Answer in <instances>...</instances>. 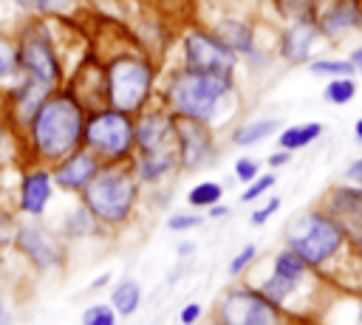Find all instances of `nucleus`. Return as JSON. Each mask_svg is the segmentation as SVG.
<instances>
[{"instance_id": "obj_1", "label": "nucleus", "mask_w": 362, "mask_h": 325, "mask_svg": "<svg viewBox=\"0 0 362 325\" xmlns=\"http://www.w3.org/2000/svg\"><path fill=\"white\" fill-rule=\"evenodd\" d=\"M283 246L291 249L311 271L328 280L331 288L362 294L359 285V257L351 252L337 220L320 206L297 212L283 229Z\"/></svg>"}, {"instance_id": "obj_2", "label": "nucleus", "mask_w": 362, "mask_h": 325, "mask_svg": "<svg viewBox=\"0 0 362 325\" xmlns=\"http://www.w3.org/2000/svg\"><path fill=\"white\" fill-rule=\"evenodd\" d=\"M85 119H88V105L68 82L51 90L31 116V122L25 124V130L20 133L23 158L48 167L65 158L68 153L82 147Z\"/></svg>"}, {"instance_id": "obj_3", "label": "nucleus", "mask_w": 362, "mask_h": 325, "mask_svg": "<svg viewBox=\"0 0 362 325\" xmlns=\"http://www.w3.org/2000/svg\"><path fill=\"white\" fill-rule=\"evenodd\" d=\"M158 102L175 119L204 122L218 130L240 105L238 79L226 73H204L175 65L158 85Z\"/></svg>"}, {"instance_id": "obj_4", "label": "nucleus", "mask_w": 362, "mask_h": 325, "mask_svg": "<svg viewBox=\"0 0 362 325\" xmlns=\"http://www.w3.org/2000/svg\"><path fill=\"white\" fill-rule=\"evenodd\" d=\"M102 62V102L136 116L158 99V65L136 40L99 57Z\"/></svg>"}, {"instance_id": "obj_5", "label": "nucleus", "mask_w": 362, "mask_h": 325, "mask_svg": "<svg viewBox=\"0 0 362 325\" xmlns=\"http://www.w3.org/2000/svg\"><path fill=\"white\" fill-rule=\"evenodd\" d=\"M79 201L96 215L107 232H119L133 223L141 203V184L130 164H105L88 184Z\"/></svg>"}, {"instance_id": "obj_6", "label": "nucleus", "mask_w": 362, "mask_h": 325, "mask_svg": "<svg viewBox=\"0 0 362 325\" xmlns=\"http://www.w3.org/2000/svg\"><path fill=\"white\" fill-rule=\"evenodd\" d=\"M255 285L286 314L303 317V314H308V302L322 288H328V280H322L317 271H311L291 249L280 246L269 260V271Z\"/></svg>"}, {"instance_id": "obj_7", "label": "nucleus", "mask_w": 362, "mask_h": 325, "mask_svg": "<svg viewBox=\"0 0 362 325\" xmlns=\"http://www.w3.org/2000/svg\"><path fill=\"white\" fill-rule=\"evenodd\" d=\"M17 57H20V76L34 79L51 90L68 82V68L59 51V42L51 31V20L28 17L17 28Z\"/></svg>"}, {"instance_id": "obj_8", "label": "nucleus", "mask_w": 362, "mask_h": 325, "mask_svg": "<svg viewBox=\"0 0 362 325\" xmlns=\"http://www.w3.org/2000/svg\"><path fill=\"white\" fill-rule=\"evenodd\" d=\"M82 147H88L102 164H130V158L136 155L133 116L107 105L90 107L85 119Z\"/></svg>"}, {"instance_id": "obj_9", "label": "nucleus", "mask_w": 362, "mask_h": 325, "mask_svg": "<svg viewBox=\"0 0 362 325\" xmlns=\"http://www.w3.org/2000/svg\"><path fill=\"white\" fill-rule=\"evenodd\" d=\"M212 319H218L221 325H288L297 317L274 305L266 294L257 291V285L235 283L218 297Z\"/></svg>"}, {"instance_id": "obj_10", "label": "nucleus", "mask_w": 362, "mask_h": 325, "mask_svg": "<svg viewBox=\"0 0 362 325\" xmlns=\"http://www.w3.org/2000/svg\"><path fill=\"white\" fill-rule=\"evenodd\" d=\"M11 252H17L34 274H57L68 266V243L40 218L17 220Z\"/></svg>"}, {"instance_id": "obj_11", "label": "nucleus", "mask_w": 362, "mask_h": 325, "mask_svg": "<svg viewBox=\"0 0 362 325\" xmlns=\"http://www.w3.org/2000/svg\"><path fill=\"white\" fill-rule=\"evenodd\" d=\"M178 51H181V68L189 71H204V73H226L235 76L240 57L223 45L206 25H189L178 37Z\"/></svg>"}, {"instance_id": "obj_12", "label": "nucleus", "mask_w": 362, "mask_h": 325, "mask_svg": "<svg viewBox=\"0 0 362 325\" xmlns=\"http://www.w3.org/2000/svg\"><path fill=\"white\" fill-rule=\"evenodd\" d=\"M178 172H201L218 161V130L192 122V119H175V136H173Z\"/></svg>"}, {"instance_id": "obj_13", "label": "nucleus", "mask_w": 362, "mask_h": 325, "mask_svg": "<svg viewBox=\"0 0 362 325\" xmlns=\"http://www.w3.org/2000/svg\"><path fill=\"white\" fill-rule=\"evenodd\" d=\"M54 175L48 164H34V161H20L17 164V178H14V192H11V209L17 218H42L51 206L54 198Z\"/></svg>"}, {"instance_id": "obj_14", "label": "nucleus", "mask_w": 362, "mask_h": 325, "mask_svg": "<svg viewBox=\"0 0 362 325\" xmlns=\"http://www.w3.org/2000/svg\"><path fill=\"white\" fill-rule=\"evenodd\" d=\"M317 203L337 220L351 252L356 257H362V187L348 178L337 181L322 192V198Z\"/></svg>"}, {"instance_id": "obj_15", "label": "nucleus", "mask_w": 362, "mask_h": 325, "mask_svg": "<svg viewBox=\"0 0 362 325\" xmlns=\"http://www.w3.org/2000/svg\"><path fill=\"white\" fill-rule=\"evenodd\" d=\"M51 93V88L34 82V79H14L11 85H6V93H3V105H0V116L17 130L23 133L25 124L31 122V116L37 113V107L42 105V99Z\"/></svg>"}, {"instance_id": "obj_16", "label": "nucleus", "mask_w": 362, "mask_h": 325, "mask_svg": "<svg viewBox=\"0 0 362 325\" xmlns=\"http://www.w3.org/2000/svg\"><path fill=\"white\" fill-rule=\"evenodd\" d=\"M105 164L88 150V147H76L74 153H68L65 158L51 164V175H54V187L68 192V195H82L88 189V184L99 175Z\"/></svg>"}, {"instance_id": "obj_17", "label": "nucleus", "mask_w": 362, "mask_h": 325, "mask_svg": "<svg viewBox=\"0 0 362 325\" xmlns=\"http://www.w3.org/2000/svg\"><path fill=\"white\" fill-rule=\"evenodd\" d=\"M173 136H175V116H173L158 99L133 116L136 153L170 147V144H173Z\"/></svg>"}, {"instance_id": "obj_18", "label": "nucleus", "mask_w": 362, "mask_h": 325, "mask_svg": "<svg viewBox=\"0 0 362 325\" xmlns=\"http://www.w3.org/2000/svg\"><path fill=\"white\" fill-rule=\"evenodd\" d=\"M314 23L322 40L339 42L342 37L362 31V0H320Z\"/></svg>"}, {"instance_id": "obj_19", "label": "nucleus", "mask_w": 362, "mask_h": 325, "mask_svg": "<svg viewBox=\"0 0 362 325\" xmlns=\"http://www.w3.org/2000/svg\"><path fill=\"white\" fill-rule=\"evenodd\" d=\"M320 40L322 37L314 20H291L277 34V57L286 65H308Z\"/></svg>"}, {"instance_id": "obj_20", "label": "nucleus", "mask_w": 362, "mask_h": 325, "mask_svg": "<svg viewBox=\"0 0 362 325\" xmlns=\"http://www.w3.org/2000/svg\"><path fill=\"white\" fill-rule=\"evenodd\" d=\"M223 45H229L240 59H246L249 54H255L260 48V40H257V28L249 17L243 14H221L218 20H212L206 25Z\"/></svg>"}, {"instance_id": "obj_21", "label": "nucleus", "mask_w": 362, "mask_h": 325, "mask_svg": "<svg viewBox=\"0 0 362 325\" xmlns=\"http://www.w3.org/2000/svg\"><path fill=\"white\" fill-rule=\"evenodd\" d=\"M130 167L139 178L141 187H161L170 175L178 172V158H175V147H158V150H144L136 153L130 158Z\"/></svg>"}, {"instance_id": "obj_22", "label": "nucleus", "mask_w": 362, "mask_h": 325, "mask_svg": "<svg viewBox=\"0 0 362 325\" xmlns=\"http://www.w3.org/2000/svg\"><path fill=\"white\" fill-rule=\"evenodd\" d=\"M57 232L62 235L65 243H76V240H90V237H105V235H110V232L96 220V215H93L79 198H76V203L59 218Z\"/></svg>"}, {"instance_id": "obj_23", "label": "nucleus", "mask_w": 362, "mask_h": 325, "mask_svg": "<svg viewBox=\"0 0 362 325\" xmlns=\"http://www.w3.org/2000/svg\"><path fill=\"white\" fill-rule=\"evenodd\" d=\"M280 127H283V122L277 116L249 119V122H240L229 130V144L238 147V150H249V147H257V144L269 141L272 136H277Z\"/></svg>"}, {"instance_id": "obj_24", "label": "nucleus", "mask_w": 362, "mask_h": 325, "mask_svg": "<svg viewBox=\"0 0 362 325\" xmlns=\"http://www.w3.org/2000/svg\"><path fill=\"white\" fill-rule=\"evenodd\" d=\"M322 133H325V124H322V122H297V124L280 127V133H277L274 138H277V147H280V150L300 153V150L311 147L314 141H320Z\"/></svg>"}, {"instance_id": "obj_25", "label": "nucleus", "mask_w": 362, "mask_h": 325, "mask_svg": "<svg viewBox=\"0 0 362 325\" xmlns=\"http://www.w3.org/2000/svg\"><path fill=\"white\" fill-rule=\"evenodd\" d=\"M141 297H144L141 283L136 277H122V280L110 283L107 302L113 305V311L119 314V319H127V317H133L141 308Z\"/></svg>"}, {"instance_id": "obj_26", "label": "nucleus", "mask_w": 362, "mask_h": 325, "mask_svg": "<svg viewBox=\"0 0 362 325\" xmlns=\"http://www.w3.org/2000/svg\"><path fill=\"white\" fill-rule=\"evenodd\" d=\"M25 17L37 20H68L82 8V0H11Z\"/></svg>"}, {"instance_id": "obj_27", "label": "nucleus", "mask_w": 362, "mask_h": 325, "mask_svg": "<svg viewBox=\"0 0 362 325\" xmlns=\"http://www.w3.org/2000/svg\"><path fill=\"white\" fill-rule=\"evenodd\" d=\"M184 201H187L189 209L206 212L209 206H215V203L223 201V184L215 181V178H204V181H198V184H192V187L187 189Z\"/></svg>"}, {"instance_id": "obj_28", "label": "nucleus", "mask_w": 362, "mask_h": 325, "mask_svg": "<svg viewBox=\"0 0 362 325\" xmlns=\"http://www.w3.org/2000/svg\"><path fill=\"white\" fill-rule=\"evenodd\" d=\"M20 79V57H17V37L0 31V88Z\"/></svg>"}, {"instance_id": "obj_29", "label": "nucleus", "mask_w": 362, "mask_h": 325, "mask_svg": "<svg viewBox=\"0 0 362 325\" xmlns=\"http://www.w3.org/2000/svg\"><path fill=\"white\" fill-rule=\"evenodd\" d=\"M359 93V82L356 76H337V79H328L325 88H322V99L334 107H345L356 99Z\"/></svg>"}, {"instance_id": "obj_30", "label": "nucleus", "mask_w": 362, "mask_h": 325, "mask_svg": "<svg viewBox=\"0 0 362 325\" xmlns=\"http://www.w3.org/2000/svg\"><path fill=\"white\" fill-rule=\"evenodd\" d=\"M308 73L322 79H337V76H356V68L348 57H317L308 62Z\"/></svg>"}, {"instance_id": "obj_31", "label": "nucleus", "mask_w": 362, "mask_h": 325, "mask_svg": "<svg viewBox=\"0 0 362 325\" xmlns=\"http://www.w3.org/2000/svg\"><path fill=\"white\" fill-rule=\"evenodd\" d=\"M20 161H23L20 133L0 116V164H20Z\"/></svg>"}, {"instance_id": "obj_32", "label": "nucleus", "mask_w": 362, "mask_h": 325, "mask_svg": "<svg viewBox=\"0 0 362 325\" xmlns=\"http://www.w3.org/2000/svg\"><path fill=\"white\" fill-rule=\"evenodd\" d=\"M274 187H277V172H274V170L260 172L255 181H249V184L243 187V192H240V203H257V201H263Z\"/></svg>"}, {"instance_id": "obj_33", "label": "nucleus", "mask_w": 362, "mask_h": 325, "mask_svg": "<svg viewBox=\"0 0 362 325\" xmlns=\"http://www.w3.org/2000/svg\"><path fill=\"white\" fill-rule=\"evenodd\" d=\"M274 6L280 11V17L286 23H291V20H314L320 0H274Z\"/></svg>"}, {"instance_id": "obj_34", "label": "nucleus", "mask_w": 362, "mask_h": 325, "mask_svg": "<svg viewBox=\"0 0 362 325\" xmlns=\"http://www.w3.org/2000/svg\"><path fill=\"white\" fill-rule=\"evenodd\" d=\"M255 260H257V246H255V243H243V246L229 257L226 274H229L232 280H238V277H243V274L255 266Z\"/></svg>"}, {"instance_id": "obj_35", "label": "nucleus", "mask_w": 362, "mask_h": 325, "mask_svg": "<svg viewBox=\"0 0 362 325\" xmlns=\"http://www.w3.org/2000/svg\"><path fill=\"white\" fill-rule=\"evenodd\" d=\"M79 325H119V314L113 311L110 302H90L85 305Z\"/></svg>"}, {"instance_id": "obj_36", "label": "nucleus", "mask_w": 362, "mask_h": 325, "mask_svg": "<svg viewBox=\"0 0 362 325\" xmlns=\"http://www.w3.org/2000/svg\"><path fill=\"white\" fill-rule=\"evenodd\" d=\"M204 220H206L204 212L187 209V212H173V215L164 220V226H167L170 232H175V235H184V232H192V229L204 226Z\"/></svg>"}, {"instance_id": "obj_37", "label": "nucleus", "mask_w": 362, "mask_h": 325, "mask_svg": "<svg viewBox=\"0 0 362 325\" xmlns=\"http://www.w3.org/2000/svg\"><path fill=\"white\" fill-rule=\"evenodd\" d=\"M14 232H17V212L6 201H0V257L6 252H11Z\"/></svg>"}, {"instance_id": "obj_38", "label": "nucleus", "mask_w": 362, "mask_h": 325, "mask_svg": "<svg viewBox=\"0 0 362 325\" xmlns=\"http://www.w3.org/2000/svg\"><path fill=\"white\" fill-rule=\"evenodd\" d=\"M232 175H235V181H240L246 187L249 181H255L260 175V161L255 155H238L232 164Z\"/></svg>"}, {"instance_id": "obj_39", "label": "nucleus", "mask_w": 362, "mask_h": 325, "mask_svg": "<svg viewBox=\"0 0 362 325\" xmlns=\"http://www.w3.org/2000/svg\"><path fill=\"white\" fill-rule=\"evenodd\" d=\"M280 206H283V201H280L277 195H266V198L260 201V206H255V209L249 212V223H252V226H263L266 220H272V218L277 215Z\"/></svg>"}, {"instance_id": "obj_40", "label": "nucleus", "mask_w": 362, "mask_h": 325, "mask_svg": "<svg viewBox=\"0 0 362 325\" xmlns=\"http://www.w3.org/2000/svg\"><path fill=\"white\" fill-rule=\"evenodd\" d=\"M201 319H204V305L201 302L192 300V302H184L181 305V311H178V322L181 325H198Z\"/></svg>"}, {"instance_id": "obj_41", "label": "nucleus", "mask_w": 362, "mask_h": 325, "mask_svg": "<svg viewBox=\"0 0 362 325\" xmlns=\"http://www.w3.org/2000/svg\"><path fill=\"white\" fill-rule=\"evenodd\" d=\"M291 158H294V153H288V150H280V147H277L274 153H269V155H266V164H269V170H274V172H277V170H280V167H286Z\"/></svg>"}, {"instance_id": "obj_42", "label": "nucleus", "mask_w": 362, "mask_h": 325, "mask_svg": "<svg viewBox=\"0 0 362 325\" xmlns=\"http://www.w3.org/2000/svg\"><path fill=\"white\" fill-rule=\"evenodd\" d=\"M11 164H0V201L11 195Z\"/></svg>"}, {"instance_id": "obj_43", "label": "nucleus", "mask_w": 362, "mask_h": 325, "mask_svg": "<svg viewBox=\"0 0 362 325\" xmlns=\"http://www.w3.org/2000/svg\"><path fill=\"white\" fill-rule=\"evenodd\" d=\"M345 178L362 187V155H359V158H354V161L345 167Z\"/></svg>"}, {"instance_id": "obj_44", "label": "nucleus", "mask_w": 362, "mask_h": 325, "mask_svg": "<svg viewBox=\"0 0 362 325\" xmlns=\"http://www.w3.org/2000/svg\"><path fill=\"white\" fill-rule=\"evenodd\" d=\"M110 280H113V274H110V271H102L99 277H93V280L88 283V288H90V291H96V288H105V285H110Z\"/></svg>"}, {"instance_id": "obj_45", "label": "nucleus", "mask_w": 362, "mask_h": 325, "mask_svg": "<svg viewBox=\"0 0 362 325\" xmlns=\"http://www.w3.org/2000/svg\"><path fill=\"white\" fill-rule=\"evenodd\" d=\"M204 215H206V220H209V218H226V215H229V206H226V203L221 201V203H215V206H209V209H206Z\"/></svg>"}, {"instance_id": "obj_46", "label": "nucleus", "mask_w": 362, "mask_h": 325, "mask_svg": "<svg viewBox=\"0 0 362 325\" xmlns=\"http://www.w3.org/2000/svg\"><path fill=\"white\" fill-rule=\"evenodd\" d=\"M175 254H178V257H189V254H195V240H181V243L175 246Z\"/></svg>"}, {"instance_id": "obj_47", "label": "nucleus", "mask_w": 362, "mask_h": 325, "mask_svg": "<svg viewBox=\"0 0 362 325\" xmlns=\"http://www.w3.org/2000/svg\"><path fill=\"white\" fill-rule=\"evenodd\" d=\"M348 59L354 62V68H356V73L362 76V45H356V48H354V51L348 54Z\"/></svg>"}, {"instance_id": "obj_48", "label": "nucleus", "mask_w": 362, "mask_h": 325, "mask_svg": "<svg viewBox=\"0 0 362 325\" xmlns=\"http://www.w3.org/2000/svg\"><path fill=\"white\" fill-rule=\"evenodd\" d=\"M0 325H11V314H8V305H6L3 294H0Z\"/></svg>"}, {"instance_id": "obj_49", "label": "nucleus", "mask_w": 362, "mask_h": 325, "mask_svg": "<svg viewBox=\"0 0 362 325\" xmlns=\"http://www.w3.org/2000/svg\"><path fill=\"white\" fill-rule=\"evenodd\" d=\"M354 138H356V144L362 147V116L354 122Z\"/></svg>"}, {"instance_id": "obj_50", "label": "nucleus", "mask_w": 362, "mask_h": 325, "mask_svg": "<svg viewBox=\"0 0 362 325\" xmlns=\"http://www.w3.org/2000/svg\"><path fill=\"white\" fill-rule=\"evenodd\" d=\"M356 297H359V302H356V317L354 319H356V325H362V294H356Z\"/></svg>"}, {"instance_id": "obj_51", "label": "nucleus", "mask_w": 362, "mask_h": 325, "mask_svg": "<svg viewBox=\"0 0 362 325\" xmlns=\"http://www.w3.org/2000/svg\"><path fill=\"white\" fill-rule=\"evenodd\" d=\"M359 285H362V257H359Z\"/></svg>"}, {"instance_id": "obj_52", "label": "nucleus", "mask_w": 362, "mask_h": 325, "mask_svg": "<svg viewBox=\"0 0 362 325\" xmlns=\"http://www.w3.org/2000/svg\"><path fill=\"white\" fill-rule=\"evenodd\" d=\"M209 325H221V322H218V319H209Z\"/></svg>"}, {"instance_id": "obj_53", "label": "nucleus", "mask_w": 362, "mask_h": 325, "mask_svg": "<svg viewBox=\"0 0 362 325\" xmlns=\"http://www.w3.org/2000/svg\"><path fill=\"white\" fill-rule=\"evenodd\" d=\"M0 280H3V266H0Z\"/></svg>"}]
</instances>
